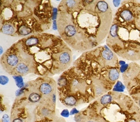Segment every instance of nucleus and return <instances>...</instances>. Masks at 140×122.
<instances>
[{"label": "nucleus", "mask_w": 140, "mask_h": 122, "mask_svg": "<svg viewBox=\"0 0 140 122\" xmlns=\"http://www.w3.org/2000/svg\"><path fill=\"white\" fill-rule=\"evenodd\" d=\"M113 13L103 0H62L58 5L56 26L59 36L72 49L89 51L108 36Z\"/></svg>", "instance_id": "1"}, {"label": "nucleus", "mask_w": 140, "mask_h": 122, "mask_svg": "<svg viewBox=\"0 0 140 122\" xmlns=\"http://www.w3.org/2000/svg\"><path fill=\"white\" fill-rule=\"evenodd\" d=\"M12 46L31 62L35 74L40 76L62 74L73 62L71 48L60 36L53 34H34Z\"/></svg>", "instance_id": "2"}, {"label": "nucleus", "mask_w": 140, "mask_h": 122, "mask_svg": "<svg viewBox=\"0 0 140 122\" xmlns=\"http://www.w3.org/2000/svg\"><path fill=\"white\" fill-rule=\"evenodd\" d=\"M53 7L49 0H2L1 32L12 37H27L50 29Z\"/></svg>", "instance_id": "3"}, {"label": "nucleus", "mask_w": 140, "mask_h": 122, "mask_svg": "<svg viewBox=\"0 0 140 122\" xmlns=\"http://www.w3.org/2000/svg\"><path fill=\"white\" fill-rule=\"evenodd\" d=\"M140 17V4L134 1H125L116 12L112 23L129 30L137 29L136 24Z\"/></svg>", "instance_id": "4"}, {"label": "nucleus", "mask_w": 140, "mask_h": 122, "mask_svg": "<svg viewBox=\"0 0 140 122\" xmlns=\"http://www.w3.org/2000/svg\"><path fill=\"white\" fill-rule=\"evenodd\" d=\"M0 62L3 70L12 75L19 63V58L16 52L9 47L2 55Z\"/></svg>", "instance_id": "5"}, {"label": "nucleus", "mask_w": 140, "mask_h": 122, "mask_svg": "<svg viewBox=\"0 0 140 122\" xmlns=\"http://www.w3.org/2000/svg\"><path fill=\"white\" fill-rule=\"evenodd\" d=\"M120 58L128 61L140 60V43H131L126 45L123 48L115 52Z\"/></svg>", "instance_id": "6"}, {"label": "nucleus", "mask_w": 140, "mask_h": 122, "mask_svg": "<svg viewBox=\"0 0 140 122\" xmlns=\"http://www.w3.org/2000/svg\"><path fill=\"white\" fill-rule=\"evenodd\" d=\"M140 72V68L138 64L134 62L129 63L126 70L122 73V78L125 84L126 85L128 84L138 75Z\"/></svg>", "instance_id": "7"}, {"label": "nucleus", "mask_w": 140, "mask_h": 122, "mask_svg": "<svg viewBox=\"0 0 140 122\" xmlns=\"http://www.w3.org/2000/svg\"><path fill=\"white\" fill-rule=\"evenodd\" d=\"M41 95L42 94L40 93V92L38 93V92H37L33 91V92L30 93V94L28 95V100H29V101H30V102H31V103H37V102H40V100H41Z\"/></svg>", "instance_id": "8"}, {"label": "nucleus", "mask_w": 140, "mask_h": 122, "mask_svg": "<svg viewBox=\"0 0 140 122\" xmlns=\"http://www.w3.org/2000/svg\"><path fill=\"white\" fill-rule=\"evenodd\" d=\"M97 119H85V122L83 121H77V122H97Z\"/></svg>", "instance_id": "9"}, {"label": "nucleus", "mask_w": 140, "mask_h": 122, "mask_svg": "<svg viewBox=\"0 0 140 122\" xmlns=\"http://www.w3.org/2000/svg\"><path fill=\"white\" fill-rule=\"evenodd\" d=\"M9 121V116L7 114L4 115L2 118V122H8Z\"/></svg>", "instance_id": "10"}, {"label": "nucleus", "mask_w": 140, "mask_h": 122, "mask_svg": "<svg viewBox=\"0 0 140 122\" xmlns=\"http://www.w3.org/2000/svg\"><path fill=\"white\" fill-rule=\"evenodd\" d=\"M136 27H137V29L140 31V17L139 19H138V20H137V22H136Z\"/></svg>", "instance_id": "11"}, {"label": "nucleus", "mask_w": 140, "mask_h": 122, "mask_svg": "<svg viewBox=\"0 0 140 122\" xmlns=\"http://www.w3.org/2000/svg\"><path fill=\"white\" fill-rule=\"evenodd\" d=\"M12 122H23L22 121V119H19V118H15V119H13Z\"/></svg>", "instance_id": "12"}]
</instances>
